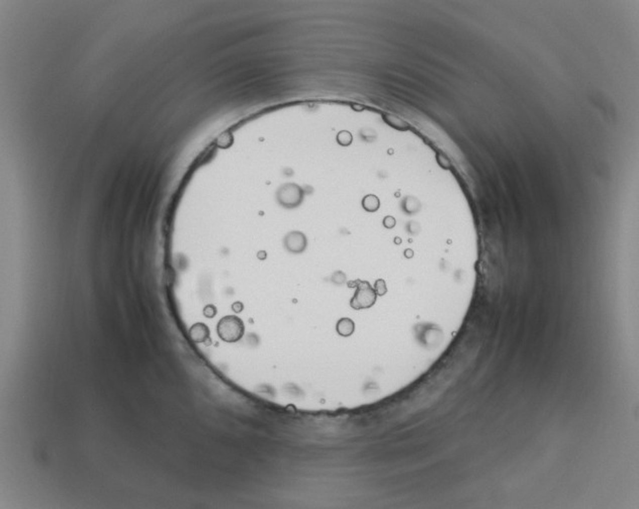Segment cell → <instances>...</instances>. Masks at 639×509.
Wrapping results in <instances>:
<instances>
[{
    "instance_id": "6da1fadb",
    "label": "cell",
    "mask_w": 639,
    "mask_h": 509,
    "mask_svg": "<svg viewBox=\"0 0 639 509\" xmlns=\"http://www.w3.org/2000/svg\"><path fill=\"white\" fill-rule=\"evenodd\" d=\"M245 334V326L240 317L227 315L218 324V335L226 343L239 342Z\"/></svg>"
},
{
    "instance_id": "7a4b0ae2",
    "label": "cell",
    "mask_w": 639,
    "mask_h": 509,
    "mask_svg": "<svg viewBox=\"0 0 639 509\" xmlns=\"http://www.w3.org/2000/svg\"><path fill=\"white\" fill-rule=\"evenodd\" d=\"M374 298L372 289L366 283H361L351 300V306L355 309L369 307L374 302Z\"/></svg>"
},
{
    "instance_id": "3957f363",
    "label": "cell",
    "mask_w": 639,
    "mask_h": 509,
    "mask_svg": "<svg viewBox=\"0 0 639 509\" xmlns=\"http://www.w3.org/2000/svg\"><path fill=\"white\" fill-rule=\"evenodd\" d=\"M285 247L293 253H299L304 250L306 247V238L305 236L297 231L290 232L286 235L284 239Z\"/></svg>"
},
{
    "instance_id": "277c9868",
    "label": "cell",
    "mask_w": 639,
    "mask_h": 509,
    "mask_svg": "<svg viewBox=\"0 0 639 509\" xmlns=\"http://www.w3.org/2000/svg\"><path fill=\"white\" fill-rule=\"evenodd\" d=\"M189 336L191 340L197 344L207 343V341L210 340V330L207 325L198 323L190 328Z\"/></svg>"
},
{
    "instance_id": "5b68a950",
    "label": "cell",
    "mask_w": 639,
    "mask_h": 509,
    "mask_svg": "<svg viewBox=\"0 0 639 509\" xmlns=\"http://www.w3.org/2000/svg\"><path fill=\"white\" fill-rule=\"evenodd\" d=\"M280 200L283 204H287V205L297 203L299 200L298 188L295 186H288L287 188H285V190L282 191Z\"/></svg>"
},
{
    "instance_id": "8992f818",
    "label": "cell",
    "mask_w": 639,
    "mask_h": 509,
    "mask_svg": "<svg viewBox=\"0 0 639 509\" xmlns=\"http://www.w3.org/2000/svg\"><path fill=\"white\" fill-rule=\"evenodd\" d=\"M355 329L354 323L350 318H341L337 324V332L342 337H349L353 334Z\"/></svg>"
},
{
    "instance_id": "52a82bcc",
    "label": "cell",
    "mask_w": 639,
    "mask_h": 509,
    "mask_svg": "<svg viewBox=\"0 0 639 509\" xmlns=\"http://www.w3.org/2000/svg\"><path fill=\"white\" fill-rule=\"evenodd\" d=\"M204 314H205V316H207L209 318H212V317H214L217 314V308L214 305L209 304V305H207L205 307Z\"/></svg>"
},
{
    "instance_id": "ba28073f",
    "label": "cell",
    "mask_w": 639,
    "mask_h": 509,
    "mask_svg": "<svg viewBox=\"0 0 639 509\" xmlns=\"http://www.w3.org/2000/svg\"><path fill=\"white\" fill-rule=\"evenodd\" d=\"M232 308H233V310H234L235 312H241V311L243 310L244 306H243V304H242L241 302H236V303H234V304H233Z\"/></svg>"
}]
</instances>
